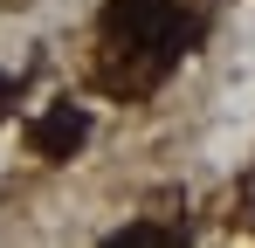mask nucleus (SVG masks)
<instances>
[{
	"instance_id": "1",
	"label": "nucleus",
	"mask_w": 255,
	"mask_h": 248,
	"mask_svg": "<svg viewBox=\"0 0 255 248\" xmlns=\"http://www.w3.org/2000/svg\"><path fill=\"white\" fill-rule=\"evenodd\" d=\"M83 138H90V111H76V104H55V111L28 131V145H35L42 159H69Z\"/></svg>"
},
{
	"instance_id": "2",
	"label": "nucleus",
	"mask_w": 255,
	"mask_h": 248,
	"mask_svg": "<svg viewBox=\"0 0 255 248\" xmlns=\"http://www.w3.org/2000/svg\"><path fill=\"white\" fill-rule=\"evenodd\" d=\"M172 242H179L172 228H145V221H138V228H118V235H111V248H172Z\"/></svg>"
},
{
	"instance_id": "3",
	"label": "nucleus",
	"mask_w": 255,
	"mask_h": 248,
	"mask_svg": "<svg viewBox=\"0 0 255 248\" xmlns=\"http://www.w3.org/2000/svg\"><path fill=\"white\" fill-rule=\"evenodd\" d=\"M7 104H14V83H7V76H0V111H7Z\"/></svg>"
}]
</instances>
